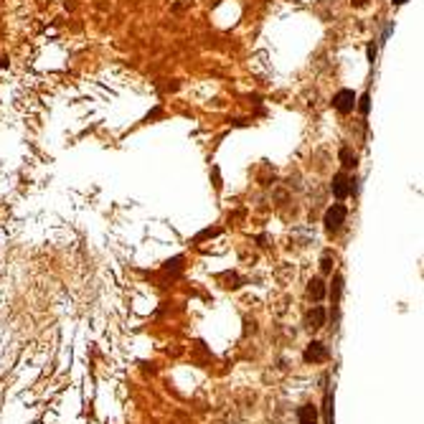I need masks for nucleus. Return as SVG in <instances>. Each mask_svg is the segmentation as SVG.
Listing matches in <instances>:
<instances>
[{"label": "nucleus", "instance_id": "f03ea898", "mask_svg": "<svg viewBox=\"0 0 424 424\" xmlns=\"http://www.w3.org/2000/svg\"><path fill=\"white\" fill-rule=\"evenodd\" d=\"M333 107L341 112V115H348V112H353L355 107V94L351 89H341L336 97H333Z\"/></svg>", "mask_w": 424, "mask_h": 424}, {"label": "nucleus", "instance_id": "39448f33", "mask_svg": "<svg viewBox=\"0 0 424 424\" xmlns=\"http://www.w3.org/2000/svg\"><path fill=\"white\" fill-rule=\"evenodd\" d=\"M307 325H310L313 330H318V328L325 325V310H323L320 305H315V307L307 313Z\"/></svg>", "mask_w": 424, "mask_h": 424}, {"label": "nucleus", "instance_id": "f257e3e1", "mask_svg": "<svg viewBox=\"0 0 424 424\" xmlns=\"http://www.w3.org/2000/svg\"><path fill=\"white\" fill-rule=\"evenodd\" d=\"M346 216H348V209H346V206H341V204H333V206L325 211V218H323V224H325V229H328V231H338V229L343 226Z\"/></svg>", "mask_w": 424, "mask_h": 424}, {"label": "nucleus", "instance_id": "9d476101", "mask_svg": "<svg viewBox=\"0 0 424 424\" xmlns=\"http://www.w3.org/2000/svg\"><path fill=\"white\" fill-rule=\"evenodd\" d=\"M320 270H323V272H330V270H333V257H330V254H323V259H320Z\"/></svg>", "mask_w": 424, "mask_h": 424}, {"label": "nucleus", "instance_id": "9b49d317", "mask_svg": "<svg viewBox=\"0 0 424 424\" xmlns=\"http://www.w3.org/2000/svg\"><path fill=\"white\" fill-rule=\"evenodd\" d=\"M368 59H371V64H373V59H376V46H368Z\"/></svg>", "mask_w": 424, "mask_h": 424}, {"label": "nucleus", "instance_id": "6e6552de", "mask_svg": "<svg viewBox=\"0 0 424 424\" xmlns=\"http://www.w3.org/2000/svg\"><path fill=\"white\" fill-rule=\"evenodd\" d=\"M341 163L346 165V168H355V152L351 150V147H341Z\"/></svg>", "mask_w": 424, "mask_h": 424}, {"label": "nucleus", "instance_id": "20e7f679", "mask_svg": "<svg viewBox=\"0 0 424 424\" xmlns=\"http://www.w3.org/2000/svg\"><path fill=\"white\" fill-rule=\"evenodd\" d=\"M351 181L343 175V173H338V175H333V193L338 196V198H346L348 193H351V186H348Z\"/></svg>", "mask_w": 424, "mask_h": 424}, {"label": "nucleus", "instance_id": "0eeeda50", "mask_svg": "<svg viewBox=\"0 0 424 424\" xmlns=\"http://www.w3.org/2000/svg\"><path fill=\"white\" fill-rule=\"evenodd\" d=\"M307 292H310V297H313V300H323V297H325V282H323L320 277L310 280V287H307Z\"/></svg>", "mask_w": 424, "mask_h": 424}, {"label": "nucleus", "instance_id": "423d86ee", "mask_svg": "<svg viewBox=\"0 0 424 424\" xmlns=\"http://www.w3.org/2000/svg\"><path fill=\"white\" fill-rule=\"evenodd\" d=\"M297 419H300V424H315L318 422V409L313 404H305V407H300Z\"/></svg>", "mask_w": 424, "mask_h": 424}, {"label": "nucleus", "instance_id": "ddd939ff", "mask_svg": "<svg viewBox=\"0 0 424 424\" xmlns=\"http://www.w3.org/2000/svg\"><path fill=\"white\" fill-rule=\"evenodd\" d=\"M391 3H394V5H404L407 0H391Z\"/></svg>", "mask_w": 424, "mask_h": 424}, {"label": "nucleus", "instance_id": "7ed1b4c3", "mask_svg": "<svg viewBox=\"0 0 424 424\" xmlns=\"http://www.w3.org/2000/svg\"><path fill=\"white\" fill-rule=\"evenodd\" d=\"M325 358H328V348H325L320 341H313V343L305 348V361H307V363H310V361H313V363H320V361H325Z\"/></svg>", "mask_w": 424, "mask_h": 424}, {"label": "nucleus", "instance_id": "1a4fd4ad", "mask_svg": "<svg viewBox=\"0 0 424 424\" xmlns=\"http://www.w3.org/2000/svg\"><path fill=\"white\" fill-rule=\"evenodd\" d=\"M358 109H361V115H368V109H371V97H368V94H363V97H361Z\"/></svg>", "mask_w": 424, "mask_h": 424}, {"label": "nucleus", "instance_id": "f8f14e48", "mask_svg": "<svg viewBox=\"0 0 424 424\" xmlns=\"http://www.w3.org/2000/svg\"><path fill=\"white\" fill-rule=\"evenodd\" d=\"M366 3H368V0H353V5H358V8H361V5H366Z\"/></svg>", "mask_w": 424, "mask_h": 424}]
</instances>
